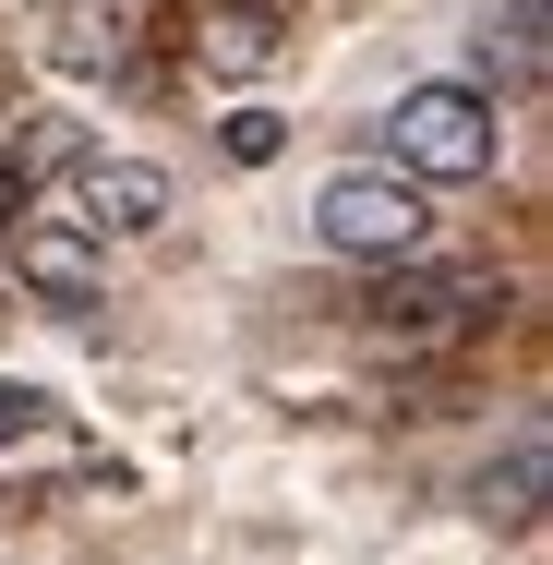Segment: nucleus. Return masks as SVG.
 Masks as SVG:
<instances>
[{
	"instance_id": "nucleus-1",
	"label": "nucleus",
	"mask_w": 553,
	"mask_h": 565,
	"mask_svg": "<svg viewBox=\"0 0 553 565\" xmlns=\"http://www.w3.org/2000/svg\"><path fill=\"white\" fill-rule=\"evenodd\" d=\"M349 313V338H373V349H445L469 313H506V289L493 277H469V265H373V289L361 301H337Z\"/></svg>"
},
{
	"instance_id": "nucleus-2",
	"label": "nucleus",
	"mask_w": 553,
	"mask_h": 565,
	"mask_svg": "<svg viewBox=\"0 0 553 565\" xmlns=\"http://www.w3.org/2000/svg\"><path fill=\"white\" fill-rule=\"evenodd\" d=\"M313 241L337 265H410V253H434V181H410V169H337L313 193Z\"/></svg>"
},
{
	"instance_id": "nucleus-3",
	"label": "nucleus",
	"mask_w": 553,
	"mask_h": 565,
	"mask_svg": "<svg viewBox=\"0 0 553 565\" xmlns=\"http://www.w3.org/2000/svg\"><path fill=\"white\" fill-rule=\"evenodd\" d=\"M493 157H506L493 85H410L385 109V169L410 181H493Z\"/></svg>"
},
{
	"instance_id": "nucleus-4",
	"label": "nucleus",
	"mask_w": 553,
	"mask_h": 565,
	"mask_svg": "<svg viewBox=\"0 0 553 565\" xmlns=\"http://www.w3.org/2000/svg\"><path fill=\"white\" fill-rule=\"evenodd\" d=\"M61 181H73V205H61V217H85L97 241H157L169 205H181V181H169L157 157H109V145H85Z\"/></svg>"
},
{
	"instance_id": "nucleus-5",
	"label": "nucleus",
	"mask_w": 553,
	"mask_h": 565,
	"mask_svg": "<svg viewBox=\"0 0 553 565\" xmlns=\"http://www.w3.org/2000/svg\"><path fill=\"white\" fill-rule=\"evenodd\" d=\"M0 228H12V289H24V301L85 313V301L109 289V241L85 217H0Z\"/></svg>"
},
{
	"instance_id": "nucleus-6",
	"label": "nucleus",
	"mask_w": 553,
	"mask_h": 565,
	"mask_svg": "<svg viewBox=\"0 0 553 565\" xmlns=\"http://www.w3.org/2000/svg\"><path fill=\"white\" fill-rule=\"evenodd\" d=\"M193 49H205V73H228V85L277 73V49H289V0H205Z\"/></svg>"
},
{
	"instance_id": "nucleus-7",
	"label": "nucleus",
	"mask_w": 553,
	"mask_h": 565,
	"mask_svg": "<svg viewBox=\"0 0 553 565\" xmlns=\"http://www.w3.org/2000/svg\"><path fill=\"white\" fill-rule=\"evenodd\" d=\"M553 0H493L481 12V36H469V61H481V85H542L553 73Z\"/></svg>"
},
{
	"instance_id": "nucleus-8",
	"label": "nucleus",
	"mask_w": 553,
	"mask_h": 565,
	"mask_svg": "<svg viewBox=\"0 0 553 565\" xmlns=\"http://www.w3.org/2000/svg\"><path fill=\"white\" fill-rule=\"evenodd\" d=\"M481 518H493V530H530V518H542V422H518L506 469H481Z\"/></svg>"
},
{
	"instance_id": "nucleus-9",
	"label": "nucleus",
	"mask_w": 553,
	"mask_h": 565,
	"mask_svg": "<svg viewBox=\"0 0 553 565\" xmlns=\"http://www.w3.org/2000/svg\"><path fill=\"white\" fill-rule=\"evenodd\" d=\"M36 193V120H0V217H24Z\"/></svg>"
},
{
	"instance_id": "nucleus-10",
	"label": "nucleus",
	"mask_w": 553,
	"mask_h": 565,
	"mask_svg": "<svg viewBox=\"0 0 553 565\" xmlns=\"http://www.w3.org/2000/svg\"><path fill=\"white\" fill-rule=\"evenodd\" d=\"M217 145L241 157V169H265V157L289 145V120H277V109H228V132H217Z\"/></svg>"
},
{
	"instance_id": "nucleus-11",
	"label": "nucleus",
	"mask_w": 553,
	"mask_h": 565,
	"mask_svg": "<svg viewBox=\"0 0 553 565\" xmlns=\"http://www.w3.org/2000/svg\"><path fill=\"white\" fill-rule=\"evenodd\" d=\"M49 434V397L36 385H0V446H36Z\"/></svg>"
}]
</instances>
